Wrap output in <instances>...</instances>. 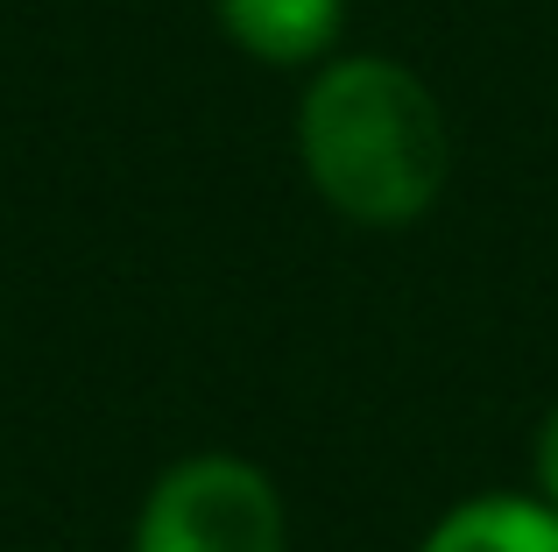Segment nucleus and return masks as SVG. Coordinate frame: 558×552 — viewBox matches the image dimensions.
<instances>
[{
	"instance_id": "5",
	"label": "nucleus",
	"mask_w": 558,
	"mask_h": 552,
	"mask_svg": "<svg viewBox=\"0 0 558 552\" xmlns=\"http://www.w3.org/2000/svg\"><path fill=\"white\" fill-rule=\"evenodd\" d=\"M537 496L558 511V411L537 425Z\"/></svg>"
},
{
	"instance_id": "3",
	"label": "nucleus",
	"mask_w": 558,
	"mask_h": 552,
	"mask_svg": "<svg viewBox=\"0 0 558 552\" xmlns=\"http://www.w3.org/2000/svg\"><path fill=\"white\" fill-rule=\"evenodd\" d=\"M219 22L262 64H318L347 28V0H219Z\"/></svg>"
},
{
	"instance_id": "2",
	"label": "nucleus",
	"mask_w": 558,
	"mask_h": 552,
	"mask_svg": "<svg viewBox=\"0 0 558 552\" xmlns=\"http://www.w3.org/2000/svg\"><path fill=\"white\" fill-rule=\"evenodd\" d=\"M135 552H283V496L255 460H178L142 503Z\"/></svg>"
},
{
	"instance_id": "1",
	"label": "nucleus",
	"mask_w": 558,
	"mask_h": 552,
	"mask_svg": "<svg viewBox=\"0 0 558 552\" xmlns=\"http://www.w3.org/2000/svg\"><path fill=\"white\" fill-rule=\"evenodd\" d=\"M298 156L318 199L354 227H410L446 192L452 135L417 71L332 57L298 107Z\"/></svg>"
},
{
	"instance_id": "4",
	"label": "nucleus",
	"mask_w": 558,
	"mask_h": 552,
	"mask_svg": "<svg viewBox=\"0 0 558 552\" xmlns=\"http://www.w3.org/2000/svg\"><path fill=\"white\" fill-rule=\"evenodd\" d=\"M417 552H558V511L545 496H466L424 531Z\"/></svg>"
}]
</instances>
